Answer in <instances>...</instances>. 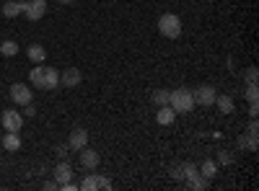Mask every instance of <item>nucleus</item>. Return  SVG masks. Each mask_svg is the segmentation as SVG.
I'll return each mask as SVG.
<instances>
[{"label": "nucleus", "mask_w": 259, "mask_h": 191, "mask_svg": "<svg viewBox=\"0 0 259 191\" xmlns=\"http://www.w3.org/2000/svg\"><path fill=\"white\" fill-rule=\"evenodd\" d=\"M29 80L39 91H55L60 83V73L55 68H47V65H34V70L29 73Z\"/></svg>", "instance_id": "nucleus-1"}, {"label": "nucleus", "mask_w": 259, "mask_h": 191, "mask_svg": "<svg viewBox=\"0 0 259 191\" xmlns=\"http://www.w3.org/2000/svg\"><path fill=\"white\" fill-rule=\"evenodd\" d=\"M168 106L174 109L177 114H189L194 109V96L189 88H177V91H168Z\"/></svg>", "instance_id": "nucleus-2"}, {"label": "nucleus", "mask_w": 259, "mask_h": 191, "mask_svg": "<svg viewBox=\"0 0 259 191\" xmlns=\"http://www.w3.org/2000/svg\"><path fill=\"white\" fill-rule=\"evenodd\" d=\"M158 31L166 39H179L182 36V18L177 13H163L158 18Z\"/></svg>", "instance_id": "nucleus-3"}, {"label": "nucleus", "mask_w": 259, "mask_h": 191, "mask_svg": "<svg viewBox=\"0 0 259 191\" xmlns=\"http://www.w3.org/2000/svg\"><path fill=\"white\" fill-rule=\"evenodd\" d=\"M194 96V103L200 106H212L215 103V96H218V91H215V86H210V83H202V86H197L192 91Z\"/></svg>", "instance_id": "nucleus-4"}, {"label": "nucleus", "mask_w": 259, "mask_h": 191, "mask_svg": "<svg viewBox=\"0 0 259 191\" xmlns=\"http://www.w3.org/2000/svg\"><path fill=\"white\" fill-rule=\"evenodd\" d=\"M21 126H24V114L16 109L3 111V130L6 132H21Z\"/></svg>", "instance_id": "nucleus-5"}, {"label": "nucleus", "mask_w": 259, "mask_h": 191, "mask_svg": "<svg viewBox=\"0 0 259 191\" xmlns=\"http://www.w3.org/2000/svg\"><path fill=\"white\" fill-rule=\"evenodd\" d=\"M78 188H83V191H94V188H112V181L109 178H104V176H99V173H89L80 183H78Z\"/></svg>", "instance_id": "nucleus-6"}, {"label": "nucleus", "mask_w": 259, "mask_h": 191, "mask_svg": "<svg viewBox=\"0 0 259 191\" xmlns=\"http://www.w3.org/2000/svg\"><path fill=\"white\" fill-rule=\"evenodd\" d=\"M31 88L26 86V83H13L11 86V98H13V103H18V106H26V103H31Z\"/></svg>", "instance_id": "nucleus-7"}, {"label": "nucleus", "mask_w": 259, "mask_h": 191, "mask_svg": "<svg viewBox=\"0 0 259 191\" xmlns=\"http://www.w3.org/2000/svg\"><path fill=\"white\" fill-rule=\"evenodd\" d=\"M45 13H47V0H26L24 16H26L29 21H39Z\"/></svg>", "instance_id": "nucleus-8"}, {"label": "nucleus", "mask_w": 259, "mask_h": 191, "mask_svg": "<svg viewBox=\"0 0 259 191\" xmlns=\"http://www.w3.org/2000/svg\"><path fill=\"white\" fill-rule=\"evenodd\" d=\"M68 147L73 153H80L83 147H89V132L85 130H73L70 137H68Z\"/></svg>", "instance_id": "nucleus-9"}, {"label": "nucleus", "mask_w": 259, "mask_h": 191, "mask_svg": "<svg viewBox=\"0 0 259 191\" xmlns=\"http://www.w3.org/2000/svg\"><path fill=\"white\" fill-rule=\"evenodd\" d=\"M80 80H83V73H80L78 68H68V70L60 75V83H62V86H68V88L80 86Z\"/></svg>", "instance_id": "nucleus-10"}, {"label": "nucleus", "mask_w": 259, "mask_h": 191, "mask_svg": "<svg viewBox=\"0 0 259 191\" xmlns=\"http://www.w3.org/2000/svg\"><path fill=\"white\" fill-rule=\"evenodd\" d=\"M80 165L85 168V171H96V168H99V153L83 147V150H80Z\"/></svg>", "instance_id": "nucleus-11"}, {"label": "nucleus", "mask_w": 259, "mask_h": 191, "mask_svg": "<svg viewBox=\"0 0 259 191\" xmlns=\"http://www.w3.org/2000/svg\"><path fill=\"white\" fill-rule=\"evenodd\" d=\"M174 119H177V111L171 109L168 103H166V106H158V111H156V121H158L161 126H168V124H174Z\"/></svg>", "instance_id": "nucleus-12"}, {"label": "nucleus", "mask_w": 259, "mask_h": 191, "mask_svg": "<svg viewBox=\"0 0 259 191\" xmlns=\"http://www.w3.org/2000/svg\"><path fill=\"white\" fill-rule=\"evenodd\" d=\"M70 178H73V168H70V163H65V160L57 163V165H55V181H57V183H68Z\"/></svg>", "instance_id": "nucleus-13"}, {"label": "nucleus", "mask_w": 259, "mask_h": 191, "mask_svg": "<svg viewBox=\"0 0 259 191\" xmlns=\"http://www.w3.org/2000/svg\"><path fill=\"white\" fill-rule=\"evenodd\" d=\"M3 150H6V153H18V150H21V135H18V132H6V137H3Z\"/></svg>", "instance_id": "nucleus-14"}, {"label": "nucleus", "mask_w": 259, "mask_h": 191, "mask_svg": "<svg viewBox=\"0 0 259 191\" xmlns=\"http://www.w3.org/2000/svg\"><path fill=\"white\" fill-rule=\"evenodd\" d=\"M24 6H26V0H18V3H6L3 11H0V16H6V18H16L24 13Z\"/></svg>", "instance_id": "nucleus-15"}, {"label": "nucleus", "mask_w": 259, "mask_h": 191, "mask_svg": "<svg viewBox=\"0 0 259 191\" xmlns=\"http://www.w3.org/2000/svg\"><path fill=\"white\" fill-rule=\"evenodd\" d=\"M26 54H29V59L34 62V65H41V62H45V59H47V49H45V47H41V44H31Z\"/></svg>", "instance_id": "nucleus-16"}, {"label": "nucleus", "mask_w": 259, "mask_h": 191, "mask_svg": "<svg viewBox=\"0 0 259 191\" xmlns=\"http://www.w3.org/2000/svg\"><path fill=\"white\" fill-rule=\"evenodd\" d=\"M194 176H200V171H197V165H194V163H184L182 168H177V178L192 181Z\"/></svg>", "instance_id": "nucleus-17"}, {"label": "nucleus", "mask_w": 259, "mask_h": 191, "mask_svg": "<svg viewBox=\"0 0 259 191\" xmlns=\"http://www.w3.org/2000/svg\"><path fill=\"white\" fill-rule=\"evenodd\" d=\"M215 106L221 109V114H233V98H231L228 93L215 96Z\"/></svg>", "instance_id": "nucleus-18"}, {"label": "nucleus", "mask_w": 259, "mask_h": 191, "mask_svg": "<svg viewBox=\"0 0 259 191\" xmlns=\"http://www.w3.org/2000/svg\"><path fill=\"white\" fill-rule=\"evenodd\" d=\"M197 171H200V176L212 178L215 173H218V163H215V160H202V165H197Z\"/></svg>", "instance_id": "nucleus-19"}, {"label": "nucleus", "mask_w": 259, "mask_h": 191, "mask_svg": "<svg viewBox=\"0 0 259 191\" xmlns=\"http://www.w3.org/2000/svg\"><path fill=\"white\" fill-rule=\"evenodd\" d=\"M239 147H244V150H249V153H256V135H241L239 137Z\"/></svg>", "instance_id": "nucleus-20"}, {"label": "nucleus", "mask_w": 259, "mask_h": 191, "mask_svg": "<svg viewBox=\"0 0 259 191\" xmlns=\"http://www.w3.org/2000/svg\"><path fill=\"white\" fill-rule=\"evenodd\" d=\"M0 54L3 57H16L18 54V44L16 41H0Z\"/></svg>", "instance_id": "nucleus-21"}, {"label": "nucleus", "mask_w": 259, "mask_h": 191, "mask_svg": "<svg viewBox=\"0 0 259 191\" xmlns=\"http://www.w3.org/2000/svg\"><path fill=\"white\" fill-rule=\"evenodd\" d=\"M153 103H156V106H166V103H168V91H163V88L153 91Z\"/></svg>", "instance_id": "nucleus-22"}, {"label": "nucleus", "mask_w": 259, "mask_h": 191, "mask_svg": "<svg viewBox=\"0 0 259 191\" xmlns=\"http://www.w3.org/2000/svg\"><path fill=\"white\" fill-rule=\"evenodd\" d=\"M246 98H249V103H256V101H259V88H256V83H246Z\"/></svg>", "instance_id": "nucleus-23"}, {"label": "nucleus", "mask_w": 259, "mask_h": 191, "mask_svg": "<svg viewBox=\"0 0 259 191\" xmlns=\"http://www.w3.org/2000/svg\"><path fill=\"white\" fill-rule=\"evenodd\" d=\"M55 153H57V158L65 160V158H68V153H70V147H68V145H57V150H55Z\"/></svg>", "instance_id": "nucleus-24"}, {"label": "nucleus", "mask_w": 259, "mask_h": 191, "mask_svg": "<svg viewBox=\"0 0 259 191\" xmlns=\"http://www.w3.org/2000/svg\"><path fill=\"white\" fill-rule=\"evenodd\" d=\"M249 135H256L259 132V121H256V116H251V121H249V130H246Z\"/></svg>", "instance_id": "nucleus-25"}, {"label": "nucleus", "mask_w": 259, "mask_h": 191, "mask_svg": "<svg viewBox=\"0 0 259 191\" xmlns=\"http://www.w3.org/2000/svg\"><path fill=\"white\" fill-rule=\"evenodd\" d=\"M246 83H256V68H249L246 70Z\"/></svg>", "instance_id": "nucleus-26"}, {"label": "nucleus", "mask_w": 259, "mask_h": 191, "mask_svg": "<svg viewBox=\"0 0 259 191\" xmlns=\"http://www.w3.org/2000/svg\"><path fill=\"white\" fill-rule=\"evenodd\" d=\"M24 116H36V109L31 103H26V109H24Z\"/></svg>", "instance_id": "nucleus-27"}, {"label": "nucleus", "mask_w": 259, "mask_h": 191, "mask_svg": "<svg viewBox=\"0 0 259 191\" xmlns=\"http://www.w3.org/2000/svg\"><path fill=\"white\" fill-rule=\"evenodd\" d=\"M45 188H47V191H55V188H60V183H57V181H47Z\"/></svg>", "instance_id": "nucleus-28"}, {"label": "nucleus", "mask_w": 259, "mask_h": 191, "mask_svg": "<svg viewBox=\"0 0 259 191\" xmlns=\"http://www.w3.org/2000/svg\"><path fill=\"white\" fill-rule=\"evenodd\" d=\"M256 114H259V106L251 103V106H249V116H256Z\"/></svg>", "instance_id": "nucleus-29"}, {"label": "nucleus", "mask_w": 259, "mask_h": 191, "mask_svg": "<svg viewBox=\"0 0 259 191\" xmlns=\"http://www.w3.org/2000/svg\"><path fill=\"white\" fill-rule=\"evenodd\" d=\"M218 160H221V163H231V155H228V153H221Z\"/></svg>", "instance_id": "nucleus-30"}, {"label": "nucleus", "mask_w": 259, "mask_h": 191, "mask_svg": "<svg viewBox=\"0 0 259 191\" xmlns=\"http://www.w3.org/2000/svg\"><path fill=\"white\" fill-rule=\"evenodd\" d=\"M60 3H65V6H70V3H73V0H60Z\"/></svg>", "instance_id": "nucleus-31"}, {"label": "nucleus", "mask_w": 259, "mask_h": 191, "mask_svg": "<svg viewBox=\"0 0 259 191\" xmlns=\"http://www.w3.org/2000/svg\"><path fill=\"white\" fill-rule=\"evenodd\" d=\"M0 160H3V158H0Z\"/></svg>", "instance_id": "nucleus-32"}]
</instances>
